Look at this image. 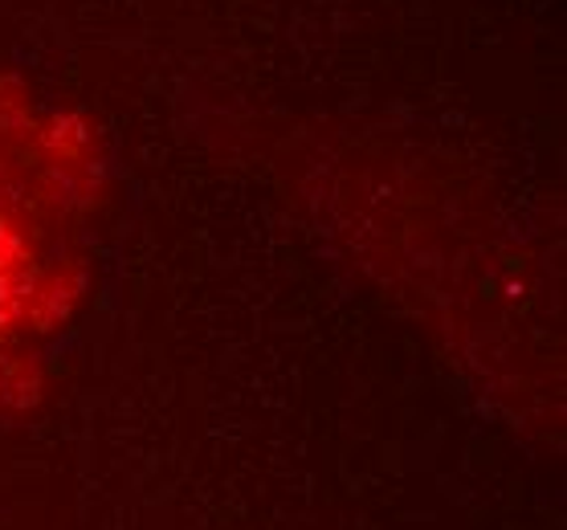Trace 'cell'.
<instances>
[{
	"label": "cell",
	"mask_w": 567,
	"mask_h": 530,
	"mask_svg": "<svg viewBox=\"0 0 567 530\" xmlns=\"http://www.w3.org/2000/svg\"><path fill=\"white\" fill-rule=\"evenodd\" d=\"M94 205L91 139L50 106L0 94V388L74 311Z\"/></svg>",
	"instance_id": "obj_1"
}]
</instances>
